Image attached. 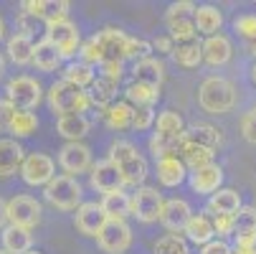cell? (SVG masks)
<instances>
[{
    "label": "cell",
    "mask_w": 256,
    "mask_h": 254,
    "mask_svg": "<svg viewBox=\"0 0 256 254\" xmlns=\"http://www.w3.org/2000/svg\"><path fill=\"white\" fill-rule=\"evenodd\" d=\"M41 221V203L30 196H13L8 201V224L33 229Z\"/></svg>",
    "instance_id": "obj_11"
},
{
    "label": "cell",
    "mask_w": 256,
    "mask_h": 254,
    "mask_svg": "<svg viewBox=\"0 0 256 254\" xmlns=\"http://www.w3.org/2000/svg\"><path fill=\"white\" fill-rule=\"evenodd\" d=\"M44 196L58 211H76L82 206L84 191H82L76 178H71V175H56L51 183L44 188Z\"/></svg>",
    "instance_id": "obj_4"
},
{
    "label": "cell",
    "mask_w": 256,
    "mask_h": 254,
    "mask_svg": "<svg viewBox=\"0 0 256 254\" xmlns=\"http://www.w3.org/2000/svg\"><path fill=\"white\" fill-rule=\"evenodd\" d=\"M241 135H244L246 142L256 145V104H251L241 115Z\"/></svg>",
    "instance_id": "obj_47"
},
{
    "label": "cell",
    "mask_w": 256,
    "mask_h": 254,
    "mask_svg": "<svg viewBox=\"0 0 256 254\" xmlns=\"http://www.w3.org/2000/svg\"><path fill=\"white\" fill-rule=\"evenodd\" d=\"M61 54L56 51V46H51L48 41H38L33 51V66L41 71H56L61 66Z\"/></svg>",
    "instance_id": "obj_36"
},
{
    "label": "cell",
    "mask_w": 256,
    "mask_h": 254,
    "mask_svg": "<svg viewBox=\"0 0 256 254\" xmlns=\"http://www.w3.org/2000/svg\"><path fill=\"white\" fill-rule=\"evenodd\" d=\"M200 254H231V246L224 239H213L210 244H206L200 249Z\"/></svg>",
    "instance_id": "obj_50"
},
{
    "label": "cell",
    "mask_w": 256,
    "mask_h": 254,
    "mask_svg": "<svg viewBox=\"0 0 256 254\" xmlns=\"http://www.w3.org/2000/svg\"><path fill=\"white\" fill-rule=\"evenodd\" d=\"M89 120L86 115H66V117H58L56 122V130L61 137H66L68 142H82V137L89 132Z\"/></svg>",
    "instance_id": "obj_29"
},
{
    "label": "cell",
    "mask_w": 256,
    "mask_h": 254,
    "mask_svg": "<svg viewBox=\"0 0 256 254\" xmlns=\"http://www.w3.org/2000/svg\"><path fill=\"white\" fill-rule=\"evenodd\" d=\"M210 221H213V229H216L218 239L236 234V216L234 213H218V216H213Z\"/></svg>",
    "instance_id": "obj_46"
},
{
    "label": "cell",
    "mask_w": 256,
    "mask_h": 254,
    "mask_svg": "<svg viewBox=\"0 0 256 254\" xmlns=\"http://www.w3.org/2000/svg\"><path fill=\"white\" fill-rule=\"evenodd\" d=\"M0 236H3V249L8 254H26L33 246V234H30V229H23V226L8 224Z\"/></svg>",
    "instance_id": "obj_25"
},
{
    "label": "cell",
    "mask_w": 256,
    "mask_h": 254,
    "mask_svg": "<svg viewBox=\"0 0 256 254\" xmlns=\"http://www.w3.org/2000/svg\"><path fill=\"white\" fill-rule=\"evenodd\" d=\"M254 254H256V251H254Z\"/></svg>",
    "instance_id": "obj_61"
},
{
    "label": "cell",
    "mask_w": 256,
    "mask_h": 254,
    "mask_svg": "<svg viewBox=\"0 0 256 254\" xmlns=\"http://www.w3.org/2000/svg\"><path fill=\"white\" fill-rule=\"evenodd\" d=\"M0 254H8V251H6V249H0Z\"/></svg>",
    "instance_id": "obj_59"
},
{
    "label": "cell",
    "mask_w": 256,
    "mask_h": 254,
    "mask_svg": "<svg viewBox=\"0 0 256 254\" xmlns=\"http://www.w3.org/2000/svg\"><path fill=\"white\" fill-rule=\"evenodd\" d=\"M102 117H104V122H106L109 130L122 132V130H130V127H132L134 107H132L127 99H124V102H114V104H109L106 110L102 112Z\"/></svg>",
    "instance_id": "obj_23"
},
{
    "label": "cell",
    "mask_w": 256,
    "mask_h": 254,
    "mask_svg": "<svg viewBox=\"0 0 256 254\" xmlns=\"http://www.w3.org/2000/svg\"><path fill=\"white\" fill-rule=\"evenodd\" d=\"M58 165L64 168L66 175L76 178L79 173L92 170V150L84 142H66L58 150Z\"/></svg>",
    "instance_id": "obj_12"
},
{
    "label": "cell",
    "mask_w": 256,
    "mask_h": 254,
    "mask_svg": "<svg viewBox=\"0 0 256 254\" xmlns=\"http://www.w3.org/2000/svg\"><path fill=\"white\" fill-rule=\"evenodd\" d=\"M198 104L210 115H224L236 107V87L224 77H208L198 89Z\"/></svg>",
    "instance_id": "obj_3"
},
{
    "label": "cell",
    "mask_w": 256,
    "mask_h": 254,
    "mask_svg": "<svg viewBox=\"0 0 256 254\" xmlns=\"http://www.w3.org/2000/svg\"><path fill=\"white\" fill-rule=\"evenodd\" d=\"M99 69H102V71H99V77L114 79V82H120V79H122V64H117V61H104Z\"/></svg>",
    "instance_id": "obj_49"
},
{
    "label": "cell",
    "mask_w": 256,
    "mask_h": 254,
    "mask_svg": "<svg viewBox=\"0 0 256 254\" xmlns=\"http://www.w3.org/2000/svg\"><path fill=\"white\" fill-rule=\"evenodd\" d=\"M6 99L18 112H30L44 99V87L33 77H13L6 87Z\"/></svg>",
    "instance_id": "obj_5"
},
{
    "label": "cell",
    "mask_w": 256,
    "mask_h": 254,
    "mask_svg": "<svg viewBox=\"0 0 256 254\" xmlns=\"http://www.w3.org/2000/svg\"><path fill=\"white\" fill-rule=\"evenodd\" d=\"M221 26H224V13L216 6H210V3L198 6V11H196V31L198 33H203L208 39V36H216L221 31Z\"/></svg>",
    "instance_id": "obj_27"
},
{
    "label": "cell",
    "mask_w": 256,
    "mask_h": 254,
    "mask_svg": "<svg viewBox=\"0 0 256 254\" xmlns=\"http://www.w3.org/2000/svg\"><path fill=\"white\" fill-rule=\"evenodd\" d=\"M102 208L106 213V219H122L124 221V216L132 213V196H127L124 191H112V193H106L102 196Z\"/></svg>",
    "instance_id": "obj_28"
},
{
    "label": "cell",
    "mask_w": 256,
    "mask_h": 254,
    "mask_svg": "<svg viewBox=\"0 0 256 254\" xmlns=\"http://www.w3.org/2000/svg\"><path fill=\"white\" fill-rule=\"evenodd\" d=\"M8 59L18 66H26V64H33V51H36V44L30 39H26V36L20 33H13L8 39Z\"/></svg>",
    "instance_id": "obj_32"
},
{
    "label": "cell",
    "mask_w": 256,
    "mask_h": 254,
    "mask_svg": "<svg viewBox=\"0 0 256 254\" xmlns=\"http://www.w3.org/2000/svg\"><path fill=\"white\" fill-rule=\"evenodd\" d=\"M23 163H26V155H23L20 142L16 137L0 140V178H8V175L20 173Z\"/></svg>",
    "instance_id": "obj_19"
},
{
    "label": "cell",
    "mask_w": 256,
    "mask_h": 254,
    "mask_svg": "<svg viewBox=\"0 0 256 254\" xmlns=\"http://www.w3.org/2000/svg\"><path fill=\"white\" fill-rule=\"evenodd\" d=\"M241 211V196L234 191V188H221L218 193H213L208 198V206H206V216H218V213H238Z\"/></svg>",
    "instance_id": "obj_22"
},
{
    "label": "cell",
    "mask_w": 256,
    "mask_h": 254,
    "mask_svg": "<svg viewBox=\"0 0 256 254\" xmlns=\"http://www.w3.org/2000/svg\"><path fill=\"white\" fill-rule=\"evenodd\" d=\"M6 39V23H3V18H0V41Z\"/></svg>",
    "instance_id": "obj_55"
},
{
    "label": "cell",
    "mask_w": 256,
    "mask_h": 254,
    "mask_svg": "<svg viewBox=\"0 0 256 254\" xmlns=\"http://www.w3.org/2000/svg\"><path fill=\"white\" fill-rule=\"evenodd\" d=\"M251 82H254V87H256V64L251 66Z\"/></svg>",
    "instance_id": "obj_56"
},
{
    "label": "cell",
    "mask_w": 256,
    "mask_h": 254,
    "mask_svg": "<svg viewBox=\"0 0 256 254\" xmlns=\"http://www.w3.org/2000/svg\"><path fill=\"white\" fill-rule=\"evenodd\" d=\"M155 132H162V135H182V132H186V122H182V117H180L175 110H162V112L158 115Z\"/></svg>",
    "instance_id": "obj_38"
},
{
    "label": "cell",
    "mask_w": 256,
    "mask_h": 254,
    "mask_svg": "<svg viewBox=\"0 0 256 254\" xmlns=\"http://www.w3.org/2000/svg\"><path fill=\"white\" fill-rule=\"evenodd\" d=\"M94 79H96L94 66H89V64H84V61H71V64L64 69V82L74 84V87H79V89H89V87L94 84Z\"/></svg>",
    "instance_id": "obj_33"
},
{
    "label": "cell",
    "mask_w": 256,
    "mask_h": 254,
    "mask_svg": "<svg viewBox=\"0 0 256 254\" xmlns=\"http://www.w3.org/2000/svg\"><path fill=\"white\" fill-rule=\"evenodd\" d=\"M231 254H246V251H241V249H236V246H234V249H231Z\"/></svg>",
    "instance_id": "obj_57"
},
{
    "label": "cell",
    "mask_w": 256,
    "mask_h": 254,
    "mask_svg": "<svg viewBox=\"0 0 256 254\" xmlns=\"http://www.w3.org/2000/svg\"><path fill=\"white\" fill-rule=\"evenodd\" d=\"M20 178L28 186H44L46 188L56 178V165L44 153H30V155H26V163L20 168Z\"/></svg>",
    "instance_id": "obj_8"
},
{
    "label": "cell",
    "mask_w": 256,
    "mask_h": 254,
    "mask_svg": "<svg viewBox=\"0 0 256 254\" xmlns=\"http://www.w3.org/2000/svg\"><path fill=\"white\" fill-rule=\"evenodd\" d=\"M172 61L186 66V69H193L203 61V44L198 39L193 41H186V44H175V51H172Z\"/></svg>",
    "instance_id": "obj_34"
},
{
    "label": "cell",
    "mask_w": 256,
    "mask_h": 254,
    "mask_svg": "<svg viewBox=\"0 0 256 254\" xmlns=\"http://www.w3.org/2000/svg\"><path fill=\"white\" fill-rule=\"evenodd\" d=\"M196 11L198 6L190 3V0H180V3H172L165 13V23L168 28L170 26H178V23H196Z\"/></svg>",
    "instance_id": "obj_37"
},
{
    "label": "cell",
    "mask_w": 256,
    "mask_h": 254,
    "mask_svg": "<svg viewBox=\"0 0 256 254\" xmlns=\"http://www.w3.org/2000/svg\"><path fill=\"white\" fill-rule=\"evenodd\" d=\"M246 49H248V54H251V56H256V41H248V44H246Z\"/></svg>",
    "instance_id": "obj_53"
},
{
    "label": "cell",
    "mask_w": 256,
    "mask_h": 254,
    "mask_svg": "<svg viewBox=\"0 0 256 254\" xmlns=\"http://www.w3.org/2000/svg\"><path fill=\"white\" fill-rule=\"evenodd\" d=\"M132 82H140V84H148V87H155L160 89L162 82H165V64L155 56L144 59V61H137L134 69H132Z\"/></svg>",
    "instance_id": "obj_21"
},
{
    "label": "cell",
    "mask_w": 256,
    "mask_h": 254,
    "mask_svg": "<svg viewBox=\"0 0 256 254\" xmlns=\"http://www.w3.org/2000/svg\"><path fill=\"white\" fill-rule=\"evenodd\" d=\"M188 183H190V188H193L196 193H200V196H213V193L221 191L224 170H221V165L210 163V165H206V168L190 170V173H188Z\"/></svg>",
    "instance_id": "obj_16"
},
{
    "label": "cell",
    "mask_w": 256,
    "mask_h": 254,
    "mask_svg": "<svg viewBox=\"0 0 256 254\" xmlns=\"http://www.w3.org/2000/svg\"><path fill=\"white\" fill-rule=\"evenodd\" d=\"M162 208H165V198L152 186H140L132 193V216H134L137 221H142V224L160 221Z\"/></svg>",
    "instance_id": "obj_6"
},
{
    "label": "cell",
    "mask_w": 256,
    "mask_h": 254,
    "mask_svg": "<svg viewBox=\"0 0 256 254\" xmlns=\"http://www.w3.org/2000/svg\"><path fill=\"white\" fill-rule=\"evenodd\" d=\"M20 8L26 13H33L38 16L41 21H46L48 26L54 23H61V21H68V3L66 0H23Z\"/></svg>",
    "instance_id": "obj_15"
},
{
    "label": "cell",
    "mask_w": 256,
    "mask_h": 254,
    "mask_svg": "<svg viewBox=\"0 0 256 254\" xmlns=\"http://www.w3.org/2000/svg\"><path fill=\"white\" fill-rule=\"evenodd\" d=\"M79 56H82V61L89 64V66H102V64H104V54H102V46H99V41H96V36H92L89 41L82 44Z\"/></svg>",
    "instance_id": "obj_42"
},
{
    "label": "cell",
    "mask_w": 256,
    "mask_h": 254,
    "mask_svg": "<svg viewBox=\"0 0 256 254\" xmlns=\"http://www.w3.org/2000/svg\"><path fill=\"white\" fill-rule=\"evenodd\" d=\"M89 183H92L94 191H99V193L106 196V193H112V191H122L124 178L120 175L117 165L106 158V160H99V163L92 165V170H89Z\"/></svg>",
    "instance_id": "obj_13"
},
{
    "label": "cell",
    "mask_w": 256,
    "mask_h": 254,
    "mask_svg": "<svg viewBox=\"0 0 256 254\" xmlns=\"http://www.w3.org/2000/svg\"><path fill=\"white\" fill-rule=\"evenodd\" d=\"M109 160H112L120 170V175L124 178V186H144V178H148V160H144L137 148L127 140H117L112 148H109Z\"/></svg>",
    "instance_id": "obj_1"
},
{
    "label": "cell",
    "mask_w": 256,
    "mask_h": 254,
    "mask_svg": "<svg viewBox=\"0 0 256 254\" xmlns=\"http://www.w3.org/2000/svg\"><path fill=\"white\" fill-rule=\"evenodd\" d=\"M36 127H38V117L33 112H18L16 110V117H13L8 132H13V137H28V135L36 132Z\"/></svg>",
    "instance_id": "obj_40"
},
{
    "label": "cell",
    "mask_w": 256,
    "mask_h": 254,
    "mask_svg": "<svg viewBox=\"0 0 256 254\" xmlns=\"http://www.w3.org/2000/svg\"><path fill=\"white\" fill-rule=\"evenodd\" d=\"M13 117H16V107H13L8 99H0V132H3V130H10Z\"/></svg>",
    "instance_id": "obj_48"
},
{
    "label": "cell",
    "mask_w": 256,
    "mask_h": 254,
    "mask_svg": "<svg viewBox=\"0 0 256 254\" xmlns=\"http://www.w3.org/2000/svg\"><path fill=\"white\" fill-rule=\"evenodd\" d=\"M26 254H41V251H36V249H30V251H26Z\"/></svg>",
    "instance_id": "obj_58"
},
{
    "label": "cell",
    "mask_w": 256,
    "mask_h": 254,
    "mask_svg": "<svg viewBox=\"0 0 256 254\" xmlns=\"http://www.w3.org/2000/svg\"><path fill=\"white\" fill-rule=\"evenodd\" d=\"M158 122L155 107H134V117H132V130H150Z\"/></svg>",
    "instance_id": "obj_44"
},
{
    "label": "cell",
    "mask_w": 256,
    "mask_h": 254,
    "mask_svg": "<svg viewBox=\"0 0 256 254\" xmlns=\"http://www.w3.org/2000/svg\"><path fill=\"white\" fill-rule=\"evenodd\" d=\"M231 56H234V44L228 36L216 33L203 41V61L208 66H226L231 61Z\"/></svg>",
    "instance_id": "obj_18"
},
{
    "label": "cell",
    "mask_w": 256,
    "mask_h": 254,
    "mask_svg": "<svg viewBox=\"0 0 256 254\" xmlns=\"http://www.w3.org/2000/svg\"><path fill=\"white\" fill-rule=\"evenodd\" d=\"M155 254H190V246L180 234H168L155 241Z\"/></svg>",
    "instance_id": "obj_41"
},
{
    "label": "cell",
    "mask_w": 256,
    "mask_h": 254,
    "mask_svg": "<svg viewBox=\"0 0 256 254\" xmlns=\"http://www.w3.org/2000/svg\"><path fill=\"white\" fill-rule=\"evenodd\" d=\"M152 49L160 51V54H170V56H172V51H175V41L170 39V33H168V36H158V39L152 41Z\"/></svg>",
    "instance_id": "obj_51"
},
{
    "label": "cell",
    "mask_w": 256,
    "mask_h": 254,
    "mask_svg": "<svg viewBox=\"0 0 256 254\" xmlns=\"http://www.w3.org/2000/svg\"><path fill=\"white\" fill-rule=\"evenodd\" d=\"M246 231H256V206H241V211L236 213V234Z\"/></svg>",
    "instance_id": "obj_45"
},
{
    "label": "cell",
    "mask_w": 256,
    "mask_h": 254,
    "mask_svg": "<svg viewBox=\"0 0 256 254\" xmlns=\"http://www.w3.org/2000/svg\"><path fill=\"white\" fill-rule=\"evenodd\" d=\"M190 219H193V211H190L188 201H182V198H170V201H165L160 224H162L168 231H172V234L186 231V226L190 224Z\"/></svg>",
    "instance_id": "obj_17"
},
{
    "label": "cell",
    "mask_w": 256,
    "mask_h": 254,
    "mask_svg": "<svg viewBox=\"0 0 256 254\" xmlns=\"http://www.w3.org/2000/svg\"><path fill=\"white\" fill-rule=\"evenodd\" d=\"M96 41L102 46V54H104V61H127L130 59V41H132V36H127L124 31L120 28H102L96 33Z\"/></svg>",
    "instance_id": "obj_9"
},
{
    "label": "cell",
    "mask_w": 256,
    "mask_h": 254,
    "mask_svg": "<svg viewBox=\"0 0 256 254\" xmlns=\"http://www.w3.org/2000/svg\"><path fill=\"white\" fill-rule=\"evenodd\" d=\"M8 226V203L0 198V229Z\"/></svg>",
    "instance_id": "obj_52"
},
{
    "label": "cell",
    "mask_w": 256,
    "mask_h": 254,
    "mask_svg": "<svg viewBox=\"0 0 256 254\" xmlns=\"http://www.w3.org/2000/svg\"><path fill=\"white\" fill-rule=\"evenodd\" d=\"M46 99H48V107L51 112L58 115V117H66V115H84L89 107H92V99H89V92L86 89H79L68 82H54L46 92Z\"/></svg>",
    "instance_id": "obj_2"
},
{
    "label": "cell",
    "mask_w": 256,
    "mask_h": 254,
    "mask_svg": "<svg viewBox=\"0 0 256 254\" xmlns=\"http://www.w3.org/2000/svg\"><path fill=\"white\" fill-rule=\"evenodd\" d=\"M254 206H256V193H254Z\"/></svg>",
    "instance_id": "obj_60"
},
{
    "label": "cell",
    "mask_w": 256,
    "mask_h": 254,
    "mask_svg": "<svg viewBox=\"0 0 256 254\" xmlns=\"http://www.w3.org/2000/svg\"><path fill=\"white\" fill-rule=\"evenodd\" d=\"M180 160L186 163V168L190 170H198V168H206L213 163V150H203V148H190V145H186L180 153Z\"/></svg>",
    "instance_id": "obj_39"
},
{
    "label": "cell",
    "mask_w": 256,
    "mask_h": 254,
    "mask_svg": "<svg viewBox=\"0 0 256 254\" xmlns=\"http://www.w3.org/2000/svg\"><path fill=\"white\" fill-rule=\"evenodd\" d=\"M182 142L190 148H203V150H216L221 145V132L213 125H190L182 132Z\"/></svg>",
    "instance_id": "obj_20"
},
{
    "label": "cell",
    "mask_w": 256,
    "mask_h": 254,
    "mask_svg": "<svg viewBox=\"0 0 256 254\" xmlns=\"http://www.w3.org/2000/svg\"><path fill=\"white\" fill-rule=\"evenodd\" d=\"M234 31L241 36L246 44H248V41H256V13L238 16V18L234 21Z\"/></svg>",
    "instance_id": "obj_43"
},
{
    "label": "cell",
    "mask_w": 256,
    "mask_h": 254,
    "mask_svg": "<svg viewBox=\"0 0 256 254\" xmlns=\"http://www.w3.org/2000/svg\"><path fill=\"white\" fill-rule=\"evenodd\" d=\"M96 244L106 251V254H122L127 251V246L132 244V229L122 221V219H109L104 224V229L96 236Z\"/></svg>",
    "instance_id": "obj_10"
},
{
    "label": "cell",
    "mask_w": 256,
    "mask_h": 254,
    "mask_svg": "<svg viewBox=\"0 0 256 254\" xmlns=\"http://www.w3.org/2000/svg\"><path fill=\"white\" fill-rule=\"evenodd\" d=\"M124 97H127V102L132 107H155V102L160 99V89L140 84V82H132V84H127Z\"/></svg>",
    "instance_id": "obj_35"
},
{
    "label": "cell",
    "mask_w": 256,
    "mask_h": 254,
    "mask_svg": "<svg viewBox=\"0 0 256 254\" xmlns=\"http://www.w3.org/2000/svg\"><path fill=\"white\" fill-rule=\"evenodd\" d=\"M117 87H120V82H114V79L96 77V79H94V84L86 89V92H89V99H92V104H94V107H99V110L104 112L109 104H114Z\"/></svg>",
    "instance_id": "obj_26"
},
{
    "label": "cell",
    "mask_w": 256,
    "mask_h": 254,
    "mask_svg": "<svg viewBox=\"0 0 256 254\" xmlns=\"http://www.w3.org/2000/svg\"><path fill=\"white\" fill-rule=\"evenodd\" d=\"M46 41H48L51 46H56V51L61 54V59H74V56L82 51L79 28H76V23H71V21H61V23L48 26Z\"/></svg>",
    "instance_id": "obj_7"
},
{
    "label": "cell",
    "mask_w": 256,
    "mask_h": 254,
    "mask_svg": "<svg viewBox=\"0 0 256 254\" xmlns=\"http://www.w3.org/2000/svg\"><path fill=\"white\" fill-rule=\"evenodd\" d=\"M186 234H188V239H190L193 244H198V246L210 244L213 236H216V229H213L210 216H206V213H193L190 224L186 226Z\"/></svg>",
    "instance_id": "obj_31"
},
{
    "label": "cell",
    "mask_w": 256,
    "mask_h": 254,
    "mask_svg": "<svg viewBox=\"0 0 256 254\" xmlns=\"http://www.w3.org/2000/svg\"><path fill=\"white\" fill-rule=\"evenodd\" d=\"M3 74H6V59L0 56V79H3Z\"/></svg>",
    "instance_id": "obj_54"
},
{
    "label": "cell",
    "mask_w": 256,
    "mask_h": 254,
    "mask_svg": "<svg viewBox=\"0 0 256 254\" xmlns=\"http://www.w3.org/2000/svg\"><path fill=\"white\" fill-rule=\"evenodd\" d=\"M188 178V168L180 158H162L158 160V180L165 188H175Z\"/></svg>",
    "instance_id": "obj_24"
},
{
    "label": "cell",
    "mask_w": 256,
    "mask_h": 254,
    "mask_svg": "<svg viewBox=\"0 0 256 254\" xmlns=\"http://www.w3.org/2000/svg\"><path fill=\"white\" fill-rule=\"evenodd\" d=\"M106 221H109V219H106L102 203H94V201L82 203V206L76 208V213H74V224H76V229H79L84 236H99V231L104 229Z\"/></svg>",
    "instance_id": "obj_14"
},
{
    "label": "cell",
    "mask_w": 256,
    "mask_h": 254,
    "mask_svg": "<svg viewBox=\"0 0 256 254\" xmlns=\"http://www.w3.org/2000/svg\"><path fill=\"white\" fill-rule=\"evenodd\" d=\"M16 28H18L20 36L30 39L33 44H38L36 39L46 41V33H48V23H46V21H41L38 16H33V13H26V11L18 13V18H16Z\"/></svg>",
    "instance_id": "obj_30"
}]
</instances>
